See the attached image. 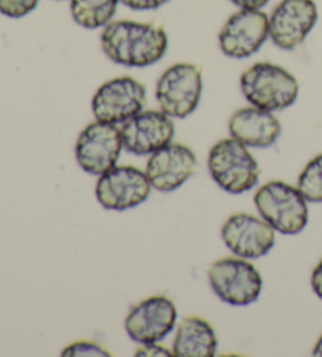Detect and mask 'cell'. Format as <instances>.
Returning <instances> with one entry per match:
<instances>
[{
    "label": "cell",
    "instance_id": "6da1fadb",
    "mask_svg": "<svg viewBox=\"0 0 322 357\" xmlns=\"http://www.w3.org/2000/svg\"><path fill=\"white\" fill-rule=\"evenodd\" d=\"M101 47L116 65L146 68L162 60L169 36L162 27L151 22L112 21L102 30Z\"/></svg>",
    "mask_w": 322,
    "mask_h": 357
},
{
    "label": "cell",
    "instance_id": "7a4b0ae2",
    "mask_svg": "<svg viewBox=\"0 0 322 357\" xmlns=\"http://www.w3.org/2000/svg\"><path fill=\"white\" fill-rule=\"evenodd\" d=\"M240 91L250 106L269 112H280L297 101L299 82L283 66L259 61L243 73Z\"/></svg>",
    "mask_w": 322,
    "mask_h": 357
},
{
    "label": "cell",
    "instance_id": "3957f363",
    "mask_svg": "<svg viewBox=\"0 0 322 357\" xmlns=\"http://www.w3.org/2000/svg\"><path fill=\"white\" fill-rule=\"evenodd\" d=\"M259 216L282 235L293 236L308 224V202L299 188L274 180L263 184L253 197Z\"/></svg>",
    "mask_w": 322,
    "mask_h": 357
},
{
    "label": "cell",
    "instance_id": "277c9868",
    "mask_svg": "<svg viewBox=\"0 0 322 357\" xmlns=\"http://www.w3.org/2000/svg\"><path fill=\"white\" fill-rule=\"evenodd\" d=\"M209 175L228 194H245L259 181V165L243 142L233 137L213 145L208 155Z\"/></svg>",
    "mask_w": 322,
    "mask_h": 357
},
{
    "label": "cell",
    "instance_id": "5b68a950",
    "mask_svg": "<svg viewBox=\"0 0 322 357\" xmlns=\"http://www.w3.org/2000/svg\"><path fill=\"white\" fill-rule=\"evenodd\" d=\"M209 285L220 301L234 307L255 303L263 291V277L250 260L240 257H225L210 264Z\"/></svg>",
    "mask_w": 322,
    "mask_h": 357
},
{
    "label": "cell",
    "instance_id": "8992f818",
    "mask_svg": "<svg viewBox=\"0 0 322 357\" xmlns=\"http://www.w3.org/2000/svg\"><path fill=\"white\" fill-rule=\"evenodd\" d=\"M203 93L201 70L192 63H175L162 73L156 84V101L171 119L194 114Z\"/></svg>",
    "mask_w": 322,
    "mask_h": 357
},
{
    "label": "cell",
    "instance_id": "52a82bcc",
    "mask_svg": "<svg viewBox=\"0 0 322 357\" xmlns=\"http://www.w3.org/2000/svg\"><path fill=\"white\" fill-rule=\"evenodd\" d=\"M123 150L121 129L114 123L95 120L76 140V161L86 174L99 176L115 167Z\"/></svg>",
    "mask_w": 322,
    "mask_h": 357
},
{
    "label": "cell",
    "instance_id": "ba28073f",
    "mask_svg": "<svg viewBox=\"0 0 322 357\" xmlns=\"http://www.w3.org/2000/svg\"><path fill=\"white\" fill-rule=\"evenodd\" d=\"M151 189L146 172L134 165H115L99 175L95 194L104 209L128 211L150 199Z\"/></svg>",
    "mask_w": 322,
    "mask_h": 357
},
{
    "label": "cell",
    "instance_id": "9c48e42d",
    "mask_svg": "<svg viewBox=\"0 0 322 357\" xmlns=\"http://www.w3.org/2000/svg\"><path fill=\"white\" fill-rule=\"evenodd\" d=\"M146 102V89L137 79L123 76L104 82L91 100L95 120L120 125L141 112Z\"/></svg>",
    "mask_w": 322,
    "mask_h": 357
},
{
    "label": "cell",
    "instance_id": "30bf717a",
    "mask_svg": "<svg viewBox=\"0 0 322 357\" xmlns=\"http://www.w3.org/2000/svg\"><path fill=\"white\" fill-rule=\"evenodd\" d=\"M178 309L175 303L162 294L150 296L129 310L125 331L132 342L140 344L158 343L175 329Z\"/></svg>",
    "mask_w": 322,
    "mask_h": 357
},
{
    "label": "cell",
    "instance_id": "8fae6325",
    "mask_svg": "<svg viewBox=\"0 0 322 357\" xmlns=\"http://www.w3.org/2000/svg\"><path fill=\"white\" fill-rule=\"evenodd\" d=\"M268 38L269 16L261 10H239L222 27L219 46L227 57L243 60L256 54Z\"/></svg>",
    "mask_w": 322,
    "mask_h": 357
},
{
    "label": "cell",
    "instance_id": "7c38bea8",
    "mask_svg": "<svg viewBox=\"0 0 322 357\" xmlns=\"http://www.w3.org/2000/svg\"><path fill=\"white\" fill-rule=\"evenodd\" d=\"M222 239L233 255L258 260L274 249L275 230L263 218L236 213L222 225Z\"/></svg>",
    "mask_w": 322,
    "mask_h": 357
},
{
    "label": "cell",
    "instance_id": "4fadbf2b",
    "mask_svg": "<svg viewBox=\"0 0 322 357\" xmlns=\"http://www.w3.org/2000/svg\"><path fill=\"white\" fill-rule=\"evenodd\" d=\"M318 21L313 0H282L269 17V38L283 51L299 47Z\"/></svg>",
    "mask_w": 322,
    "mask_h": 357
},
{
    "label": "cell",
    "instance_id": "5bb4252c",
    "mask_svg": "<svg viewBox=\"0 0 322 357\" xmlns=\"http://www.w3.org/2000/svg\"><path fill=\"white\" fill-rule=\"evenodd\" d=\"M123 149L135 156H148L169 145L176 128L171 116L162 110H141L123 123Z\"/></svg>",
    "mask_w": 322,
    "mask_h": 357
},
{
    "label": "cell",
    "instance_id": "9a60e30c",
    "mask_svg": "<svg viewBox=\"0 0 322 357\" xmlns=\"http://www.w3.org/2000/svg\"><path fill=\"white\" fill-rule=\"evenodd\" d=\"M195 167L197 156L192 149L170 142L150 155L145 172L153 189L167 194L181 188L194 175Z\"/></svg>",
    "mask_w": 322,
    "mask_h": 357
},
{
    "label": "cell",
    "instance_id": "2e32d148",
    "mask_svg": "<svg viewBox=\"0 0 322 357\" xmlns=\"http://www.w3.org/2000/svg\"><path fill=\"white\" fill-rule=\"evenodd\" d=\"M228 131L249 149H270L280 137L282 125L274 112L250 106L231 115Z\"/></svg>",
    "mask_w": 322,
    "mask_h": 357
},
{
    "label": "cell",
    "instance_id": "e0dca14e",
    "mask_svg": "<svg viewBox=\"0 0 322 357\" xmlns=\"http://www.w3.org/2000/svg\"><path fill=\"white\" fill-rule=\"evenodd\" d=\"M217 347L213 324L200 317H189L178 324L171 353L176 357H214Z\"/></svg>",
    "mask_w": 322,
    "mask_h": 357
},
{
    "label": "cell",
    "instance_id": "ac0fdd59",
    "mask_svg": "<svg viewBox=\"0 0 322 357\" xmlns=\"http://www.w3.org/2000/svg\"><path fill=\"white\" fill-rule=\"evenodd\" d=\"M120 0H71V16L77 26L95 30L112 22Z\"/></svg>",
    "mask_w": 322,
    "mask_h": 357
},
{
    "label": "cell",
    "instance_id": "d6986e66",
    "mask_svg": "<svg viewBox=\"0 0 322 357\" xmlns=\"http://www.w3.org/2000/svg\"><path fill=\"white\" fill-rule=\"evenodd\" d=\"M297 188L307 202L322 203V153L313 159L300 172L297 178Z\"/></svg>",
    "mask_w": 322,
    "mask_h": 357
},
{
    "label": "cell",
    "instance_id": "ffe728a7",
    "mask_svg": "<svg viewBox=\"0 0 322 357\" xmlns=\"http://www.w3.org/2000/svg\"><path fill=\"white\" fill-rule=\"evenodd\" d=\"M40 0H0V13L11 20H20L36 8Z\"/></svg>",
    "mask_w": 322,
    "mask_h": 357
},
{
    "label": "cell",
    "instance_id": "44dd1931",
    "mask_svg": "<svg viewBox=\"0 0 322 357\" xmlns=\"http://www.w3.org/2000/svg\"><path fill=\"white\" fill-rule=\"evenodd\" d=\"M61 356H63V357H74V356H76V357H80V356L110 357L112 354H110L104 347H101V344L80 340V342H74L71 344H68V347L63 351H61Z\"/></svg>",
    "mask_w": 322,
    "mask_h": 357
},
{
    "label": "cell",
    "instance_id": "7402d4cb",
    "mask_svg": "<svg viewBox=\"0 0 322 357\" xmlns=\"http://www.w3.org/2000/svg\"><path fill=\"white\" fill-rule=\"evenodd\" d=\"M120 2L131 10L146 11V10H158L169 2V0H120Z\"/></svg>",
    "mask_w": 322,
    "mask_h": 357
},
{
    "label": "cell",
    "instance_id": "603a6c76",
    "mask_svg": "<svg viewBox=\"0 0 322 357\" xmlns=\"http://www.w3.org/2000/svg\"><path fill=\"white\" fill-rule=\"evenodd\" d=\"M135 356H173V353L167 351V348L159 347L158 343H146L141 344V348L139 351H135Z\"/></svg>",
    "mask_w": 322,
    "mask_h": 357
},
{
    "label": "cell",
    "instance_id": "cb8c5ba5",
    "mask_svg": "<svg viewBox=\"0 0 322 357\" xmlns=\"http://www.w3.org/2000/svg\"><path fill=\"white\" fill-rule=\"evenodd\" d=\"M312 288L316 296L322 299V260L316 264L312 273Z\"/></svg>",
    "mask_w": 322,
    "mask_h": 357
},
{
    "label": "cell",
    "instance_id": "d4e9b609",
    "mask_svg": "<svg viewBox=\"0 0 322 357\" xmlns=\"http://www.w3.org/2000/svg\"><path fill=\"white\" fill-rule=\"evenodd\" d=\"M240 10H261L269 3V0H230Z\"/></svg>",
    "mask_w": 322,
    "mask_h": 357
},
{
    "label": "cell",
    "instance_id": "484cf974",
    "mask_svg": "<svg viewBox=\"0 0 322 357\" xmlns=\"http://www.w3.org/2000/svg\"><path fill=\"white\" fill-rule=\"evenodd\" d=\"M312 354L316 357H322V335L318 338V342H316Z\"/></svg>",
    "mask_w": 322,
    "mask_h": 357
}]
</instances>
